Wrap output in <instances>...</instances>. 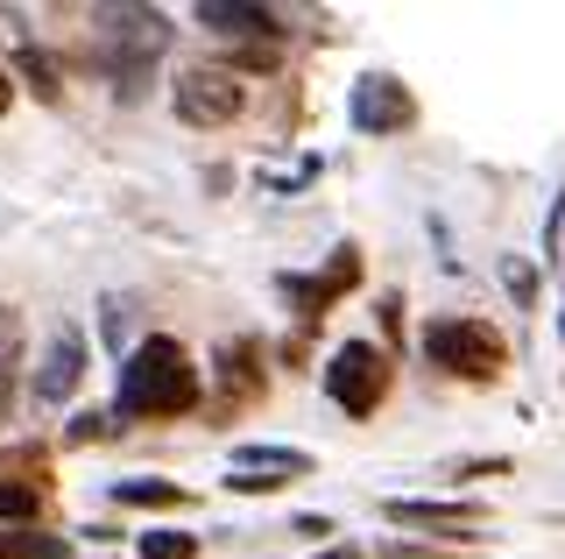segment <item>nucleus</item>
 Returning a JSON list of instances; mask_svg holds the SVG:
<instances>
[{"mask_svg": "<svg viewBox=\"0 0 565 559\" xmlns=\"http://www.w3.org/2000/svg\"><path fill=\"white\" fill-rule=\"evenodd\" d=\"M199 404H205V376L184 355V340L149 334L128 347V361H120V418L163 425V418H191Z\"/></svg>", "mask_w": 565, "mask_h": 559, "instance_id": "1", "label": "nucleus"}, {"mask_svg": "<svg viewBox=\"0 0 565 559\" xmlns=\"http://www.w3.org/2000/svg\"><path fill=\"white\" fill-rule=\"evenodd\" d=\"M170 50V14L163 8H93V64L114 78L120 99L149 93V64Z\"/></svg>", "mask_w": 565, "mask_h": 559, "instance_id": "2", "label": "nucleus"}, {"mask_svg": "<svg viewBox=\"0 0 565 559\" xmlns=\"http://www.w3.org/2000/svg\"><path fill=\"white\" fill-rule=\"evenodd\" d=\"M424 355H431V369H446L459 382H502L509 369V340L488 319H431L424 326Z\"/></svg>", "mask_w": 565, "mask_h": 559, "instance_id": "3", "label": "nucleus"}, {"mask_svg": "<svg viewBox=\"0 0 565 559\" xmlns=\"http://www.w3.org/2000/svg\"><path fill=\"white\" fill-rule=\"evenodd\" d=\"M388 382H396V361H388V347L375 340H340L326 361V397L340 404L347 418H375Z\"/></svg>", "mask_w": 565, "mask_h": 559, "instance_id": "4", "label": "nucleus"}, {"mask_svg": "<svg viewBox=\"0 0 565 559\" xmlns=\"http://www.w3.org/2000/svg\"><path fill=\"white\" fill-rule=\"evenodd\" d=\"M170 107L184 128H226L247 107V85L226 72V64H191V72L170 78Z\"/></svg>", "mask_w": 565, "mask_h": 559, "instance_id": "5", "label": "nucleus"}, {"mask_svg": "<svg viewBox=\"0 0 565 559\" xmlns=\"http://www.w3.org/2000/svg\"><path fill=\"white\" fill-rule=\"evenodd\" d=\"M269 347H262V334H234V340H220V355H212V411H247V404H262L269 397Z\"/></svg>", "mask_w": 565, "mask_h": 559, "instance_id": "6", "label": "nucleus"}, {"mask_svg": "<svg viewBox=\"0 0 565 559\" xmlns=\"http://www.w3.org/2000/svg\"><path fill=\"white\" fill-rule=\"evenodd\" d=\"M347 114H353V135H411L417 128V93L396 72H367L353 85Z\"/></svg>", "mask_w": 565, "mask_h": 559, "instance_id": "7", "label": "nucleus"}, {"mask_svg": "<svg viewBox=\"0 0 565 559\" xmlns=\"http://www.w3.org/2000/svg\"><path fill=\"white\" fill-rule=\"evenodd\" d=\"M276 291L297 305V319H326V312L340 305L347 291H361V249H353V241H340V249H332V262H326L318 276L282 270V276H276Z\"/></svg>", "mask_w": 565, "mask_h": 559, "instance_id": "8", "label": "nucleus"}, {"mask_svg": "<svg viewBox=\"0 0 565 559\" xmlns=\"http://www.w3.org/2000/svg\"><path fill=\"white\" fill-rule=\"evenodd\" d=\"M318 475V461L305 446H234V475H226V488L234 496H262V488H290Z\"/></svg>", "mask_w": 565, "mask_h": 559, "instance_id": "9", "label": "nucleus"}, {"mask_svg": "<svg viewBox=\"0 0 565 559\" xmlns=\"http://www.w3.org/2000/svg\"><path fill=\"white\" fill-rule=\"evenodd\" d=\"M78 382H85V334L78 326H57L43 361H35V376H29V390H35V404H71Z\"/></svg>", "mask_w": 565, "mask_h": 559, "instance_id": "10", "label": "nucleus"}, {"mask_svg": "<svg viewBox=\"0 0 565 559\" xmlns=\"http://www.w3.org/2000/svg\"><path fill=\"white\" fill-rule=\"evenodd\" d=\"M388 524H417V531H446V538H481L473 524L488 517V503H382Z\"/></svg>", "mask_w": 565, "mask_h": 559, "instance_id": "11", "label": "nucleus"}, {"mask_svg": "<svg viewBox=\"0 0 565 559\" xmlns=\"http://www.w3.org/2000/svg\"><path fill=\"white\" fill-rule=\"evenodd\" d=\"M199 29L212 36H247V43H276V8H247V0H199Z\"/></svg>", "mask_w": 565, "mask_h": 559, "instance_id": "12", "label": "nucleus"}, {"mask_svg": "<svg viewBox=\"0 0 565 559\" xmlns=\"http://www.w3.org/2000/svg\"><path fill=\"white\" fill-rule=\"evenodd\" d=\"M114 503H128V510H184V488H177V482H141V475H128V482H114Z\"/></svg>", "mask_w": 565, "mask_h": 559, "instance_id": "13", "label": "nucleus"}, {"mask_svg": "<svg viewBox=\"0 0 565 559\" xmlns=\"http://www.w3.org/2000/svg\"><path fill=\"white\" fill-rule=\"evenodd\" d=\"M14 72H22V85L35 99H64V78H57V57H50V50L22 43V50H14Z\"/></svg>", "mask_w": 565, "mask_h": 559, "instance_id": "14", "label": "nucleus"}, {"mask_svg": "<svg viewBox=\"0 0 565 559\" xmlns=\"http://www.w3.org/2000/svg\"><path fill=\"white\" fill-rule=\"evenodd\" d=\"M0 559H71V546L35 524H14V531H0Z\"/></svg>", "mask_w": 565, "mask_h": 559, "instance_id": "15", "label": "nucleus"}, {"mask_svg": "<svg viewBox=\"0 0 565 559\" xmlns=\"http://www.w3.org/2000/svg\"><path fill=\"white\" fill-rule=\"evenodd\" d=\"M35 517H43V488L0 475V531H14V524H35Z\"/></svg>", "mask_w": 565, "mask_h": 559, "instance_id": "16", "label": "nucleus"}, {"mask_svg": "<svg viewBox=\"0 0 565 559\" xmlns=\"http://www.w3.org/2000/svg\"><path fill=\"white\" fill-rule=\"evenodd\" d=\"M14 382H22V347H14V319H0V425L14 411Z\"/></svg>", "mask_w": 565, "mask_h": 559, "instance_id": "17", "label": "nucleus"}, {"mask_svg": "<svg viewBox=\"0 0 565 559\" xmlns=\"http://www.w3.org/2000/svg\"><path fill=\"white\" fill-rule=\"evenodd\" d=\"M141 559H199V531H141Z\"/></svg>", "mask_w": 565, "mask_h": 559, "instance_id": "18", "label": "nucleus"}, {"mask_svg": "<svg viewBox=\"0 0 565 559\" xmlns=\"http://www.w3.org/2000/svg\"><path fill=\"white\" fill-rule=\"evenodd\" d=\"M502 284H509V298H516V305H537V262L509 255L502 262Z\"/></svg>", "mask_w": 565, "mask_h": 559, "instance_id": "19", "label": "nucleus"}, {"mask_svg": "<svg viewBox=\"0 0 565 559\" xmlns=\"http://www.w3.org/2000/svg\"><path fill=\"white\" fill-rule=\"evenodd\" d=\"M106 432H114V411H78L64 425V446H93V440H106Z\"/></svg>", "mask_w": 565, "mask_h": 559, "instance_id": "20", "label": "nucleus"}, {"mask_svg": "<svg viewBox=\"0 0 565 559\" xmlns=\"http://www.w3.org/2000/svg\"><path fill=\"white\" fill-rule=\"evenodd\" d=\"M375 559H452L438 546H403V538H388V546H375Z\"/></svg>", "mask_w": 565, "mask_h": 559, "instance_id": "21", "label": "nucleus"}, {"mask_svg": "<svg viewBox=\"0 0 565 559\" xmlns=\"http://www.w3.org/2000/svg\"><path fill=\"white\" fill-rule=\"evenodd\" d=\"M452 475H467V482H481V475H488V482H494V475H509V453H494V461H459Z\"/></svg>", "mask_w": 565, "mask_h": 559, "instance_id": "22", "label": "nucleus"}, {"mask_svg": "<svg viewBox=\"0 0 565 559\" xmlns=\"http://www.w3.org/2000/svg\"><path fill=\"white\" fill-rule=\"evenodd\" d=\"M290 531H297V538H311V546H326V538H332V517H318V510H305V517L290 524Z\"/></svg>", "mask_w": 565, "mask_h": 559, "instance_id": "23", "label": "nucleus"}, {"mask_svg": "<svg viewBox=\"0 0 565 559\" xmlns=\"http://www.w3.org/2000/svg\"><path fill=\"white\" fill-rule=\"evenodd\" d=\"M396 326H403V298H396V291H388V298H382V334L396 340Z\"/></svg>", "mask_w": 565, "mask_h": 559, "instance_id": "24", "label": "nucleus"}, {"mask_svg": "<svg viewBox=\"0 0 565 559\" xmlns=\"http://www.w3.org/2000/svg\"><path fill=\"white\" fill-rule=\"evenodd\" d=\"M311 559H367V552H361V546H318Z\"/></svg>", "mask_w": 565, "mask_h": 559, "instance_id": "25", "label": "nucleus"}, {"mask_svg": "<svg viewBox=\"0 0 565 559\" xmlns=\"http://www.w3.org/2000/svg\"><path fill=\"white\" fill-rule=\"evenodd\" d=\"M14 107V78H8V64H0V114Z\"/></svg>", "mask_w": 565, "mask_h": 559, "instance_id": "26", "label": "nucleus"}, {"mask_svg": "<svg viewBox=\"0 0 565 559\" xmlns=\"http://www.w3.org/2000/svg\"><path fill=\"white\" fill-rule=\"evenodd\" d=\"M558 334H565V312H558Z\"/></svg>", "mask_w": 565, "mask_h": 559, "instance_id": "27", "label": "nucleus"}]
</instances>
